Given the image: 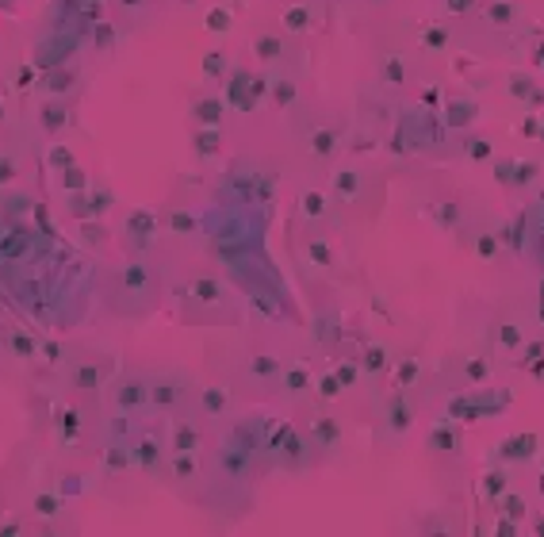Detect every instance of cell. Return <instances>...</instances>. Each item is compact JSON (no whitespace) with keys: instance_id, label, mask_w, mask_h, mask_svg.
<instances>
[{"instance_id":"6da1fadb","label":"cell","mask_w":544,"mask_h":537,"mask_svg":"<svg viewBox=\"0 0 544 537\" xmlns=\"http://www.w3.org/2000/svg\"><path fill=\"white\" fill-rule=\"evenodd\" d=\"M414 414H418V407H414V400L407 392H395L391 400L384 403V411H379V437H387V442H399V437H407L410 434V426H414Z\"/></svg>"},{"instance_id":"7a4b0ae2","label":"cell","mask_w":544,"mask_h":537,"mask_svg":"<svg viewBox=\"0 0 544 537\" xmlns=\"http://www.w3.org/2000/svg\"><path fill=\"white\" fill-rule=\"evenodd\" d=\"M269 449H276V457L284 461V468H303L307 461L314 457L311 442H307V437L299 434L295 426H284L280 434H276V442L269 445Z\"/></svg>"},{"instance_id":"3957f363","label":"cell","mask_w":544,"mask_h":537,"mask_svg":"<svg viewBox=\"0 0 544 537\" xmlns=\"http://www.w3.org/2000/svg\"><path fill=\"white\" fill-rule=\"evenodd\" d=\"M341 437H345L341 422L330 419V414H319V419L311 422V434H307V442H311L314 453H337V449H341Z\"/></svg>"},{"instance_id":"277c9868","label":"cell","mask_w":544,"mask_h":537,"mask_svg":"<svg viewBox=\"0 0 544 537\" xmlns=\"http://www.w3.org/2000/svg\"><path fill=\"white\" fill-rule=\"evenodd\" d=\"M303 150L311 154V158H334V154L341 150V135L334 131V127H322V123H314V127H307L303 131Z\"/></svg>"},{"instance_id":"5b68a950","label":"cell","mask_w":544,"mask_h":537,"mask_svg":"<svg viewBox=\"0 0 544 537\" xmlns=\"http://www.w3.org/2000/svg\"><path fill=\"white\" fill-rule=\"evenodd\" d=\"M276 384L284 388V395H288V400H303V395L314 388V380H311V372H307V365H299V361H284L280 380H276Z\"/></svg>"},{"instance_id":"8992f818","label":"cell","mask_w":544,"mask_h":537,"mask_svg":"<svg viewBox=\"0 0 544 537\" xmlns=\"http://www.w3.org/2000/svg\"><path fill=\"white\" fill-rule=\"evenodd\" d=\"M200 407H204L207 419H226V414L238 407V400H234V388H226V384L204 388V392H200Z\"/></svg>"},{"instance_id":"52a82bcc","label":"cell","mask_w":544,"mask_h":537,"mask_svg":"<svg viewBox=\"0 0 544 537\" xmlns=\"http://www.w3.org/2000/svg\"><path fill=\"white\" fill-rule=\"evenodd\" d=\"M330 192H334L337 203H356L361 192H364L361 173H356V169H337V173L330 177Z\"/></svg>"},{"instance_id":"ba28073f","label":"cell","mask_w":544,"mask_h":537,"mask_svg":"<svg viewBox=\"0 0 544 537\" xmlns=\"http://www.w3.org/2000/svg\"><path fill=\"white\" fill-rule=\"evenodd\" d=\"M356 361H361V369H364V376H379V372H387L391 369V346H387V341H368V346L361 349V357H356Z\"/></svg>"},{"instance_id":"9c48e42d","label":"cell","mask_w":544,"mask_h":537,"mask_svg":"<svg viewBox=\"0 0 544 537\" xmlns=\"http://www.w3.org/2000/svg\"><path fill=\"white\" fill-rule=\"evenodd\" d=\"M299 211H303V219H311V223H326V219L334 215V200L319 189H307L303 196H299Z\"/></svg>"},{"instance_id":"30bf717a","label":"cell","mask_w":544,"mask_h":537,"mask_svg":"<svg viewBox=\"0 0 544 537\" xmlns=\"http://www.w3.org/2000/svg\"><path fill=\"white\" fill-rule=\"evenodd\" d=\"M280 369H284V361L272 353H253L246 361V372L253 380H261V384H276V380H280Z\"/></svg>"},{"instance_id":"8fae6325","label":"cell","mask_w":544,"mask_h":537,"mask_svg":"<svg viewBox=\"0 0 544 537\" xmlns=\"http://www.w3.org/2000/svg\"><path fill=\"white\" fill-rule=\"evenodd\" d=\"M303 254H307V261H311L314 268H322V273H326V268H334V250H330V242L322 238V234H311V238L303 242Z\"/></svg>"},{"instance_id":"7c38bea8","label":"cell","mask_w":544,"mask_h":537,"mask_svg":"<svg viewBox=\"0 0 544 537\" xmlns=\"http://www.w3.org/2000/svg\"><path fill=\"white\" fill-rule=\"evenodd\" d=\"M421 384V357H395V388L410 392Z\"/></svg>"},{"instance_id":"4fadbf2b","label":"cell","mask_w":544,"mask_h":537,"mask_svg":"<svg viewBox=\"0 0 544 537\" xmlns=\"http://www.w3.org/2000/svg\"><path fill=\"white\" fill-rule=\"evenodd\" d=\"M494 341H498L502 349H510V353H514V349L525 346V327L517 319H498V322H494Z\"/></svg>"},{"instance_id":"5bb4252c","label":"cell","mask_w":544,"mask_h":537,"mask_svg":"<svg viewBox=\"0 0 544 537\" xmlns=\"http://www.w3.org/2000/svg\"><path fill=\"white\" fill-rule=\"evenodd\" d=\"M429 449L441 453V457H456V453H460V430L433 426V430H429Z\"/></svg>"},{"instance_id":"9a60e30c","label":"cell","mask_w":544,"mask_h":537,"mask_svg":"<svg viewBox=\"0 0 544 537\" xmlns=\"http://www.w3.org/2000/svg\"><path fill=\"white\" fill-rule=\"evenodd\" d=\"M200 442H204V434H200L196 422H176V434H173V453H196Z\"/></svg>"},{"instance_id":"2e32d148","label":"cell","mask_w":544,"mask_h":537,"mask_svg":"<svg viewBox=\"0 0 544 537\" xmlns=\"http://www.w3.org/2000/svg\"><path fill=\"white\" fill-rule=\"evenodd\" d=\"M460 376H464V384H487V376H491V357H464L460 361Z\"/></svg>"},{"instance_id":"e0dca14e","label":"cell","mask_w":544,"mask_h":537,"mask_svg":"<svg viewBox=\"0 0 544 537\" xmlns=\"http://www.w3.org/2000/svg\"><path fill=\"white\" fill-rule=\"evenodd\" d=\"M479 487H483V499H487V503H498L502 495L510 491V472H506V468H491V472L483 476V484H479Z\"/></svg>"},{"instance_id":"ac0fdd59","label":"cell","mask_w":544,"mask_h":537,"mask_svg":"<svg viewBox=\"0 0 544 537\" xmlns=\"http://www.w3.org/2000/svg\"><path fill=\"white\" fill-rule=\"evenodd\" d=\"M334 376H337V384L349 392V388H356L364 380V369H361V361H356V357H345V361L334 365Z\"/></svg>"},{"instance_id":"d6986e66","label":"cell","mask_w":544,"mask_h":537,"mask_svg":"<svg viewBox=\"0 0 544 537\" xmlns=\"http://www.w3.org/2000/svg\"><path fill=\"white\" fill-rule=\"evenodd\" d=\"M253 54L261 62H276V58H284V35H257V43H253Z\"/></svg>"},{"instance_id":"ffe728a7","label":"cell","mask_w":544,"mask_h":537,"mask_svg":"<svg viewBox=\"0 0 544 537\" xmlns=\"http://www.w3.org/2000/svg\"><path fill=\"white\" fill-rule=\"evenodd\" d=\"M487 20H491L494 27H514V23H517V8L510 4V0H494V4H487Z\"/></svg>"},{"instance_id":"44dd1931","label":"cell","mask_w":544,"mask_h":537,"mask_svg":"<svg viewBox=\"0 0 544 537\" xmlns=\"http://www.w3.org/2000/svg\"><path fill=\"white\" fill-rule=\"evenodd\" d=\"M379 81H384V85H407V62L403 58H384L379 62Z\"/></svg>"},{"instance_id":"7402d4cb","label":"cell","mask_w":544,"mask_h":537,"mask_svg":"<svg viewBox=\"0 0 544 537\" xmlns=\"http://www.w3.org/2000/svg\"><path fill=\"white\" fill-rule=\"evenodd\" d=\"M502 231H479L475 234V254L483 257V261H491V257H498V246H502Z\"/></svg>"},{"instance_id":"603a6c76","label":"cell","mask_w":544,"mask_h":537,"mask_svg":"<svg viewBox=\"0 0 544 537\" xmlns=\"http://www.w3.org/2000/svg\"><path fill=\"white\" fill-rule=\"evenodd\" d=\"M173 476L181 480V484H188V480H196V476H200L196 453H176V457H173Z\"/></svg>"},{"instance_id":"cb8c5ba5","label":"cell","mask_w":544,"mask_h":537,"mask_svg":"<svg viewBox=\"0 0 544 537\" xmlns=\"http://www.w3.org/2000/svg\"><path fill=\"white\" fill-rule=\"evenodd\" d=\"M176 400H181V380H158V384H153V403L173 407Z\"/></svg>"},{"instance_id":"d4e9b609","label":"cell","mask_w":544,"mask_h":537,"mask_svg":"<svg viewBox=\"0 0 544 537\" xmlns=\"http://www.w3.org/2000/svg\"><path fill=\"white\" fill-rule=\"evenodd\" d=\"M311 27V8H288V12H284V31H307Z\"/></svg>"},{"instance_id":"484cf974","label":"cell","mask_w":544,"mask_h":537,"mask_svg":"<svg viewBox=\"0 0 544 537\" xmlns=\"http://www.w3.org/2000/svg\"><path fill=\"white\" fill-rule=\"evenodd\" d=\"M295 96H299L295 81H272V100H276V108H291V104H295Z\"/></svg>"},{"instance_id":"4316f807","label":"cell","mask_w":544,"mask_h":537,"mask_svg":"<svg viewBox=\"0 0 544 537\" xmlns=\"http://www.w3.org/2000/svg\"><path fill=\"white\" fill-rule=\"evenodd\" d=\"M498 507H502V515H506V518H514V522H522V518L529 515V510H525V499H522V495H514V491H506V495H502V499H498Z\"/></svg>"},{"instance_id":"83f0119b","label":"cell","mask_w":544,"mask_h":537,"mask_svg":"<svg viewBox=\"0 0 544 537\" xmlns=\"http://www.w3.org/2000/svg\"><path fill=\"white\" fill-rule=\"evenodd\" d=\"M433 219H437L441 226H456V219H460V203H456V200H445L441 208L433 211Z\"/></svg>"},{"instance_id":"f1b7e54d","label":"cell","mask_w":544,"mask_h":537,"mask_svg":"<svg viewBox=\"0 0 544 537\" xmlns=\"http://www.w3.org/2000/svg\"><path fill=\"white\" fill-rule=\"evenodd\" d=\"M341 392H345V388L337 384V376H334V372H326V376L319 380V400H326V403H330V400H337Z\"/></svg>"},{"instance_id":"f546056e","label":"cell","mask_w":544,"mask_h":537,"mask_svg":"<svg viewBox=\"0 0 544 537\" xmlns=\"http://www.w3.org/2000/svg\"><path fill=\"white\" fill-rule=\"evenodd\" d=\"M138 461H142V468H158L161 449H158L153 442H142V445H138Z\"/></svg>"},{"instance_id":"4dcf8cb0","label":"cell","mask_w":544,"mask_h":537,"mask_svg":"<svg viewBox=\"0 0 544 537\" xmlns=\"http://www.w3.org/2000/svg\"><path fill=\"white\" fill-rule=\"evenodd\" d=\"M334 322H337L334 311H326V315L319 319V341H334V338H337V327H334Z\"/></svg>"},{"instance_id":"1f68e13d","label":"cell","mask_w":544,"mask_h":537,"mask_svg":"<svg viewBox=\"0 0 544 537\" xmlns=\"http://www.w3.org/2000/svg\"><path fill=\"white\" fill-rule=\"evenodd\" d=\"M196 116L204 119V123H218V119H223V104H218V100H204Z\"/></svg>"},{"instance_id":"d6a6232c","label":"cell","mask_w":544,"mask_h":537,"mask_svg":"<svg viewBox=\"0 0 544 537\" xmlns=\"http://www.w3.org/2000/svg\"><path fill=\"white\" fill-rule=\"evenodd\" d=\"M445 43H449V31L445 27H429L426 31V50H441Z\"/></svg>"},{"instance_id":"836d02e7","label":"cell","mask_w":544,"mask_h":537,"mask_svg":"<svg viewBox=\"0 0 544 537\" xmlns=\"http://www.w3.org/2000/svg\"><path fill=\"white\" fill-rule=\"evenodd\" d=\"M537 161H522V165H517V177H514V184H525V181H533V177H537Z\"/></svg>"},{"instance_id":"e575fe53","label":"cell","mask_w":544,"mask_h":537,"mask_svg":"<svg viewBox=\"0 0 544 537\" xmlns=\"http://www.w3.org/2000/svg\"><path fill=\"white\" fill-rule=\"evenodd\" d=\"M146 395V388H142V380H131V384H127V392H123V403H138Z\"/></svg>"},{"instance_id":"d590c367","label":"cell","mask_w":544,"mask_h":537,"mask_svg":"<svg viewBox=\"0 0 544 537\" xmlns=\"http://www.w3.org/2000/svg\"><path fill=\"white\" fill-rule=\"evenodd\" d=\"M445 4H449L452 15H468V12L475 8V0H445Z\"/></svg>"},{"instance_id":"8d00e7d4","label":"cell","mask_w":544,"mask_h":537,"mask_svg":"<svg viewBox=\"0 0 544 537\" xmlns=\"http://www.w3.org/2000/svg\"><path fill=\"white\" fill-rule=\"evenodd\" d=\"M207 23H211V31H218V27L226 31V27H230V12H218V8H215V12H211V20H207Z\"/></svg>"},{"instance_id":"74e56055","label":"cell","mask_w":544,"mask_h":537,"mask_svg":"<svg viewBox=\"0 0 544 537\" xmlns=\"http://www.w3.org/2000/svg\"><path fill=\"white\" fill-rule=\"evenodd\" d=\"M522 353L529 357V361H540V357H544V341H525Z\"/></svg>"},{"instance_id":"f35d334b","label":"cell","mask_w":544,"mask_h":537,"mask_svg":"<svg viewBox=\"0 0 544 537\" xmlns=\"http://www.w3.org/2000/svg\"><path fill=\"white\" fill-rule=\"evenodd\" d=\"M514 96H533V85H525V77H514Z\"/></svg>"},{"instance_id":"ab89813d","label":"cell","mask_w":544,"mask_h":537,"mask_svg":"<svg viewBox=\"0 0 544 537\" xmlns=\"http://www.w3.org/2000/svg\"><path fill=\"white\" fill-rule=\"evenodd\" d=\"M200 150H204V154L215 150V131H204V135H200Z\"/></svg>"}]
</instances>
